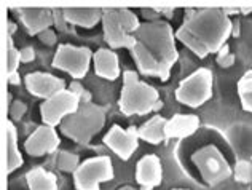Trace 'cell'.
<instances>
[{
	"mask_svg": "<svg viewBox=\"0 0 252 190\" xmlns=\"http://www.w3.org/2000/svg\"><path fill=\"white\" fill-rule=\"evenodd\" d=\"M240 11L244 13V15H249V13H252V8H241Z\"/></svg>",
	"mask_w": 252,
	"mask_h": 190,
	"instance_id": "f35d334b",
	"label": "cell"
},
{
	"mask_svg": "<svg viewBox=\"0 0 252 190\" xmlns=\"http://www.w3.org/2000/svg\"><path fill=\"white\" fill-rule=\"evenodd\" d=\"M23 165V157L16 146V128L11 122L6 123V171H15Z\"/></svg>",
	"mask_w": 252,
	"mask_h": 190,
	"instance_id": "ffe728a7",
	"label": "cell"
},
{
	"mask_svg": "<svg viewBox=\"0 0 252 190\" xmlns=\"http://www.w3.org/2000/svg\"><path fill=\"white\" fill-rule=\"evenodd\" d=\"M163 179L161 161L157 155H145L137 163L136 181L141 184L142 190H152L157 187Z\"/></svg>",
	"mask_w": 252,
	"mask_h": 190,
	"instance_id": "5bb4252c",
	"label": "cell"
},
{
	"mask_svg": "<svg viewBox=\"0 0 252 190\" xmlns=\"http://www.w3.org/2000/svg\"><path fill=\"white\" fill-rule=\"evenodd\" d=\"M137 139H139V133L136 127L123 129L118 125H114L109 133L104 136L105 146H109L123 160H129V157L136 152Z\"/></svg>",
	"mask_w": 252,
	"mask_h": 190,
	"instance_id": "8fae6325",
	"label": "cell"
},
{
	"mask_svg": "<svg viewBox=\"0 0 252 190\" xmlns=\"http://www.w3.org/2000/svg\"><path fill=\"white\" fill-rule=\"evenodd\" d=\"M6 63H8V74L16 72L18 64L21 63V51H18L13 45L11 37L8 38V58H6Z\"/></svg>",
	"mask_w": 252,
	"mask_h": 190,
	"instance_id": "d4e9b609",
	"label": "cell"
},
{
	"mask_svg": "<svg viewBox=\"0 0 252 190\" xmlns=\"http://www.w3.org/2000/svg\"><path fill=\"white\" fill-rule=\"evenodd\" d=\"M8 29H10V37L13 35V32H15V29H16V26L15 24H11V23H8Z\"/></svg>",
	"mask_w": 252,
	"mask_h": 190,
	"instance_id": "74e56055",
	"label": "cell"
},
{
	"mask_svg": "<svg viewBox=\"0 0 252 190\" xmlns=\"http://www.w3.org/2000/svg\"><path fill=\"white\" fill-rule=\"evenodd\" d=\"M56 165L61 171L65 173H72V171H77L78 168V157L70 154V152H61L58 155V160H56Z\"/></svg>",
	"mask_w": 252,
	"mask_h": 190,
	"instance_id": "603a6c76",
	"label": "cell"
},
{
	"mask_svg": "<svg viewBox=\"0 0 252 190\" xmlns=\"http://www.w3.org/2000/svg\"><path fill=\"white\" fill-rule=\"evenodd\" d=\"M90 48H77L72 45H59L53 65L61 70H65L74 78H82L86 75L91 61Z\"/></svg>",
	"mask_w": 252,
	"mask_h": 190,
	"instance_id": "30bf717a",
	"label": "cell"
},
{
	"mask_svg": "<svg viewBox=\"0 0 252 190\" xmlns=\"http://www.w3.org/2000/svg\"><path fill=\"white\" fill-rule=\"evenodd\" d=\"M120 190H134L132 187H123V189H120Z\"/></svg>",
	"mask_w": 252,
	"mask_h": 190,
	"instance_id": "ab89813d",
	"label": "cell"
},
{
	"mask_svg": "<svg viewBox=\"0 0 252 190\" xmlns=\"http://www.w3.org/2000/svg\"><path fill=\"white\" fill-rule=\"evenodd\" d=\"M223 11H225V15L228 16V15H238V11H240V10H235V8H225Z\"/></svg>",
	"mask_w": 252,
	"mask_h": 190,
	"instance_id": "d590c367",
	"label": "cell"
},
{
	"mask_svg": "<svg viewBox=\"0 0 252 190\" xmlns=\"http://www.w3.org/2000/svg\"><path fill=\"white\" fill-rule=\"evenodd\" d=\"M200 127V120H198L196 115H184V114H177L172 117L171 120L166 122V128H164V133L166 137H177V139H182V137H189L195 133Z\"/></svg>",
	"mask_w": 252,
	"mask_h": 190,
	"instance_id": "2e32d148",
	"label": "cell"
},
{
	"mask_svg": "<svg viewBox=\"0 0 252 190\" xmlns=\"http://www.w3.org/2000/svg\"><path fill=\"white\" fill-rule=\"evenodd\" d=\"M161 15H166L168 18H171V16H172V10H169V8H164V10H161Z\"/></svg>",
	"mask_w": 252,
	"mask_h": 190,
	"instance_id": "8d00e7d4",
	"label": "cell"
},
{
	"mask_svg": "<svg viewBox=\"0 0 252 190\" xmlns=\"http://www.w3.org/2000/svg\"><path fill=\"white\" fill-rule=\"evenodd\" d=\"M78 107H80V97L72 91L63 90L42 104L40 112L45 125L55 127L59 125V122H63L64 117L75 114Z\"/></svg>",
	"mask_w": 252,
	"mask_h": 190,
	"instance_id": "9c48e42d",
	"label": "cell"
},
{
	"mask_svg": "<svg viewBox=\"0 0 252 190\" xmlns=\"http://www.w3.org/2000/svg\"><path fill=\"white\" fill-rule=\"evenodd\" d=\"M26 87L32 95L38 97L50 99L59 91L65 88V83L61 78H58L51 74H42V72H34V74L26 75Z\"/></svg>",
	"mask_w": 252,
	"mask_h": 190,
	"instance_id": "4fadbf2b",
	"label": "cell"
},
{
	"mask_svg": "<svg viewBox=\"0 0 252 190\" xmlns=\"http://www.w3.org/2000/svg\"><path fill=\"white\" fill-rule=\"evenodd\" d=\"M26 112V104L21 101H15L10 107V117L13 120H21V117Z\"/></svg>",
	"mask_w": 252,
	"mask_h": 190,
	"instance_id": "484cf974",
	"label": "cell"
},
{
	"mask_svg": "<svg viewBox=\"0 0 252 190\" xmlns=\"http://www.w3.org/2000/svg\"><path fill=\"white\" fill-rule=\"evenodd\" d=\"M231 31L233 23L220 8L187 10L176 37L196 56L206 58L209 53H219L225 47Z\"/></svg>",
	"mask_w": 252,
	"mask_h": 190,
	"instance_id": "7a4b0ae2",
	"label": "cell"
},
{
	"mask_svg": "<svg viewBox=\"0 0 252 190\" xmlns=\"http://www.w3.org/2000/svg\"><path fill=\"white\" fill-rule=\"evenodd\" d=\"M238 95L246 112H252V70L246 72L238 82Z\"/></svg>",
	"mask_w": 252,
	"mask_h": 190,
	"instance_id": "7402d4cb",
	"label": "cell"
},
{
	"mask_svg": "<svg viewBox=\"0 0 252 190\" xmlns=\"http://www.w3.org/2000/svg\"><path fill=\"white\" fill-rule=\"evenodd\" d=\"M231 35H235V37L240 35V23H238V21L233 23V31H231Z\"/></svg>",
	"mask_w": 252,
	"mask_h": 190,
	"instance_id": "836d02e7",
	"label": "cell"
},
{
	"mask_svg": "<svg viewBox=\"0 0 252 190\" xmlns=\"http://www.w3.org/2000/svg\"><path fill=\"white\" fill-rule=\"evenodd\" d=\"M166 119H163V117L157 115L154 119H150L149 122H145L144 125L137 129L139 133V137L147 142H152V144H160L163 141H166V133H164V128H166Z\"/></svg>",
	"mask_w": 252,
	"mask_h": 190,
	"instance_id": "d6986e66",
	"label": "cell"
},
{
	"mask_svg": "<svg viewBox=\"0 0 252 190\" xmlns=\"http://www.w3.org/2000/svg\"><path fill=\"white\" fill-rule=\"evenodd\" d=\"M227 55H230L228 53V45H225V47H222L220 51H219V56L217 58H223V56H227Z\"/></svg>",
	"mask_w": 252,
	"mask_h": 190,
	"instance_id": "e575fe53",
	"label": "cell"
},
{
	"mask_svg": "<svg viewBox=\"0 0 252 190\" xmlns=\"http://www.w3.org/2000/svg\"><path fill=\"white\" fill-rule=\"evenodd\" d=\"M158 13H160V11H154V10H142V15H144V16H147V19H149V16H150V19H157V18H158Z\"/></svg>",
	"mask_w": 252,
	"mask_h": 190,
	"instance_id": "1f68e13d",
	"label": "cell"
},
{
	"mask_svg": "<svg viewBox=\"0 0 252 190\" xmlns=\"http://www.w3.org/2000/svg\"><path fill=\"white\" fill-rule=\"evenodd\" d=\"M34 58H35L34 48L26 47L21 50V63H31V61H34Z\"/></svg>",
	"mask_w": 252,
	"mask_h": 190,
	"instance_id": "f546056e",
	"label": "cell"
},
{
	"mask_svg": "<svg viewBox=\"0 0 252 190\" xmlns=\"http://www.w3.org/2000/svg\"><path fill=\"white\" fill-rule=\"evenodd\" d=\"M136 45L131 53L137 69L144 75H155L168 80L172 64L177 61L174 34L168 23L150 21L141 24L134 34Z\"/></svg>",
	"mask_w": 252,
	"mask_h": 190,
	"instance_id": "6da1fadb",
	"label": "cell"
},
{
	"mask_svg": "<svg viewBox=\"0 0 252 190\" xmlns=\"http://www.w3.org/2000/svg\"><path fill=\"white\" fill-rule=\"evenodd\" d=\"M8 82L11 83V85H18L19 82V75H18V72H13V74H8Z\"/></svg>",
	"mask_w": 252,
	"mask_h": 190,
	"instance_id": "d6a6232c",
	"label": "cell"
},
{
	"mask_svg": "<svg viewBox=\"0 0 252 190\" xmlns=\"http://www.w3.org/2000/svg\"><path fill=\"white\" fill-rule=\"evenodd\" d=\"M212 96V72L206 67L198 69L190 77L184 78L176 91L179 102L190 107H200Z\"/></svg>",
	"mask_w": 252,
	"mask_h": 190,
	"instance_id": "8992f818",
	"label": "cell"
},
{
	"mask_svg": "<svg viewBox=\"0 0 252 190\" xmlns=\"http://www.w3.org/2000/svg\"><path fill=\"white\" fill-rule=\"evenodd\" d=\"M28 184L31 190H58L56 176L46 173L42 168H35L28 174Z\"/></svg>",
	"mask_w": 252,
	"mask_h": 190,
	"instance_id": "44dd1931",
	"label": "cell"
},
{
	"mask_svg": "<svg viewBox=\"0 0 252 190\" xmlns=\"http://www.w3.org/2000/svg\"><path fill=\"white\" fill-rule=\"evenodd\" d=\"M64 18L70 24L82 26V28H93L102 18L104 10L99 8H65Z\"/></svg>",
	"mask_w": 252,
	"mask_h": 190,
	"instance_id": "ac0fdd59",
	"label": "cell"
},
{
	"mask_svg": "<svg viewBox=\"0 0 252 190\" xmlns=\"http://www.w3.org/2000/svg\"><path fill=\"white\" fill-rule=\"evenodd\" d=\"M53 18H55V24L59 31H67V21H65L63 10H53Z\"/></svg>",
	"mask_w": 252,
	"mask_h": 190,
	"instance_id": "83f0119b",
	"label": "cell"
},
{
	"mask_svg": "<svg viewBox=\"0 0 252 190\" xmlns=\"http://www.w3.org/2000/svg\"><path fill=\"white\" fill-rule=\"evenodd\" d=\"M191 160H193V163L200 169L203 179L209 186H217L219 182L230 178L231 174V168L227 160L214 146H206L201 150H198L191 155Z\"/></svg>",
	"mask_w": 252,
	"mask_h": 190,
	"instance_id": "52a82bcc",
	"label": "cell"
},
{
	"mask_svg": "<svg viewBox=\"0 0 252 190\" xmlns=\"http://www.w3.org/2000/svg\"><path fill=\"white\" fill-rule=\"evenodd\" d=\"M105 122L102 107L93 102H83L75 114L61 122V131L80 144H88L97 131H101Z\"/></svg>",
	"mask_w": 252,
	"mask_h": 190,
	"instance_id": "5b68a950",
	"label": "cell"
},
{
	"mask_svg": "<svg viewBox=\"0 0 252 190\" xmlns=\"http://www.w3.org/2000/svg\"><path fill=\"white\" fill-rule=\"evenodd\" d=\"M217 63L219 65H222V67H231V65L235 64V56L233 55H227V56H223V58H217Z\"/></svg>",
	"mask_w": 252,
	"mask_h": 190,
	"instance_id": "4dcf8cb0",
	"label": "cell"
},
{
	"mask_svg": "<svg viewBox=\"0 0 252 190\" xmlns=\"http://www.w3.org/2000/svg\"><path fill=\"white\" fill-rule=\"evenodd\" d=\"M94 70L99 77L107 78V80H115L120 75L118 56L110 50H97L94 55Z\"/></svg>",
	"mask_w": 252,
	"mask_h": 190,
	"instance_id": "e0dca14e",
	"label": "cell"
},
{
	"mask_svg": "<svg viewBox=\"0 0 252 190\" xmlns=\"http://www.w3.org/2000/svg\"><path fill=\"white\" fill-rule=\"evenodd\" d=\"M74 179L78 190H99V182L114 179V165L109 157H94L77 168Z\"/></svg>",
	"mask_w": 252,
	"mask_h": 190,
	"instance_id": "ba28073f",
	"label": "cell"
},
{
	"mask_svg": "<svg viewBox=\"0 0 252 190\" xmlns=\"http://www.w3.org/2000/svg\"><path fill=\"white\" fill-rule=\"evenodd\" d=\"M235 179L238 182H251L252 181V165L246 160H240L235 166Z\"/></svg>",
	"mask_w": 252,
	"mask_h": 190,
	"instance_id": "cb8c5ba5",
	"label": "cell"
},
{
	"mask_svg": "<svg viewBox=\"0 0 252 190\" xmlns=\"http://www.w3.org/2000/svg\"><path fill=\"white\" fill-rule=\"evenodd\" d=\"M21 19L24 26L28 28L29 34H42L43 31L50 29V26L55 23L53 10L46 8H21Z\"/></svg>",
	"mask_w": 252,
	"mask_h": 190,
	"instance_id": "9a60e30c",
	"label": "cell"
},
{
	"mask_svg": "<svg viewBox=\"0 0 252 190\" xmlns=\"http://www.w3.org/2000/svg\"><path fill=\"white\" fill-rule=\"evenodd\" d=\"M59 146V137L53 127H38L35 133H32L28 141H26L24 147L28 150V154L34 157H40L45 154L55 152L56 147Z\"/></svg>",
	"mask_w": 252,
	"mask_h": 190,
	"instance_id": "7c38bea8",
	"label": "cell"
},
{
	"mask_svg": "<svg viewBox=\"0 0 252 190\" xmlns=\"http://www.w3.org/2000/svg\"><path fill=\"white\" fill-rule=\"evenodd\" d=\"M70 91H72L74 95H77L78 97H80V101H83V102H91V95H90L86 90L82 88V85H80V83H77V82L72 83V85H70Z\"/></svg>",
	"mask_w": 252,
	"mask_h": 190,
	"instance_id": "4316f807",
	"label": "cell"
},
{
	"mask_svg": "<svg viewBox=\"0 0 252 190\" xmlns=\"http://www.w3.org/2000/svg\"><path fill=\"white\" fill-rule=\"evenodd\" d=\"M123 78L125 85L118 106L125 115H145L150 110L163 107V102L158 99V91L139 80L136 72L126 70Z\"/></svg>",
	"mask_w": 252,
	"mask_h": 190,
	"instance_id": "3957f363",
	"label": "cell"
},
{
	"mask_svg": "<svg viewBox=\"0 0 252 190\" xmlns=\"http://www.w3.org/2000/svg\"><path fill=\"white\" fill-rule=\"evenodd\" d=\"M38 38H40L45 45H50V47L56 43V34H55V31H51V29H46L42 34H38Z\"/></svg>",
	"mask_w": 252,
	"mask_h": 190,
	"instance_id": "f1b7e54d",
	"label": "cell"
},
{
	"mask_svg": "<svg viewBox=\"0 0 252 190\" xmlns=\"http://www.w3.org/2000/svg\"><path fill=\"white\" fill-rule=\"evenodd\" d=\"M176 190H184V189H176Z\"/></svg>",
	"mask_w": 252,
	"mask_h": 190,
	"instance_id": "60d3db41",
	"label": "cell"
},
{
	"mask_svg": "<svg viewBox=\"0 0 252 190\" xmlns=\"http://www.w3.org/2000/svg\"><path fill=\"white\" fill-rule=\"evenodd\" d=\"M104 38L112 48H132L136 45L134 34L141 28L136 15L129 10L107 8L102 15Z\"/></svg>",
	"mask_w": 252,
	"mask_h": 190,
	"instance_id": "277c9868",
	"label": "cell"
}]
</instances>
